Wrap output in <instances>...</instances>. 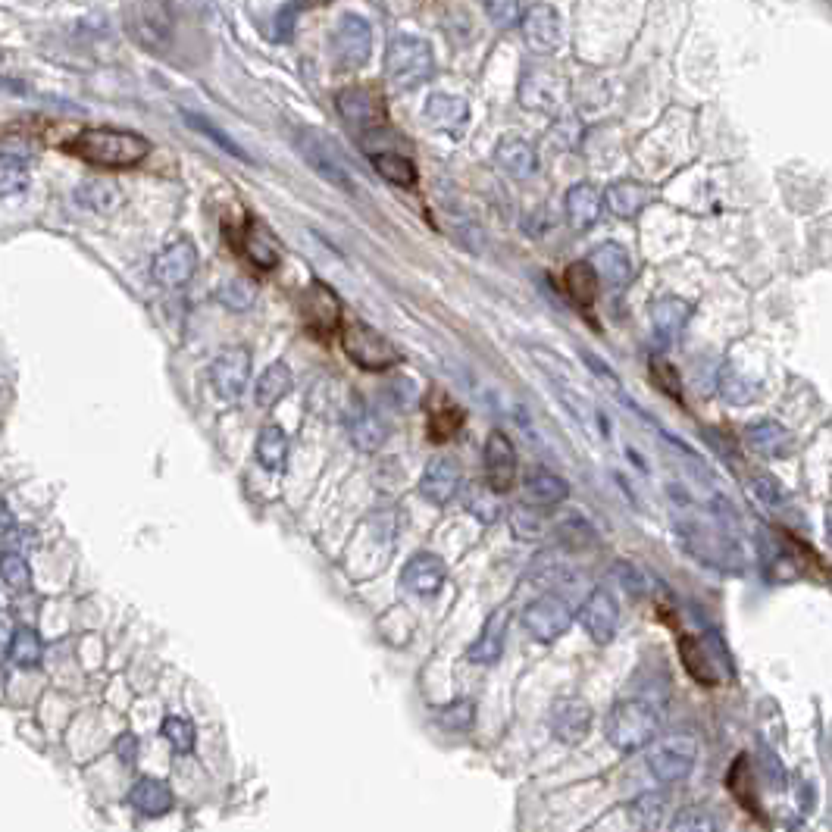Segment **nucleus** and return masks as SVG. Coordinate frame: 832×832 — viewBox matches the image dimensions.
<instances>
[{"label": "nucleus", "instance_id": "052dcab7", "mask_svg": "<svg viewBox=\"0 0 832 832\" xmlns=\"http://www.w3.org/2000/svg\"><path fill=\"white\" fill-rule=\"evenodd\" d=\"M116 757L126 767H132L138 761V736L135 732H122V736L116 739Z\"/></svg>", "mask_w": 832, "mask_h": 832}, {"label": "nucleus", "instance_id": "393cba45", "mask_svg": "<svg viewBox=\"0 0 832 832\" xmlns=\"http://www.w3.org/2000/svg\"><path fill=\"white\" fill-rule=\"evenodd\" d=\"M129 804L135 807V811L141 817H148V820H157V817H166L169 811L176 807V795L173 789L166 786L163 779L157 776H141L132 792H129Z\"/></svg>", "mask_w": 832, "mask_h": 832}, {"label": "nucleus", "instance_id": "a878e982", "mask_svg": "<svg viewBox=\"0 0 832 832\" xmlns=\"http://www.w3.org/2000/svg\"><path fill=\"white\" fill-rule=\"evenodd\" d=\"M601 207H604V191L592 182H579L567 191V219L579 232L592 229L598 223Z\"/></svg>", "mask_w": 832, "mask_h": 832}, {"label": "nucleus", "instance_id": "cd10ccee", "mask_svg": "<svg viewBox=\"0 0 832 832\" xmlns=\"http://www.w3.org/2000/svg\"><path fill=\"white\" fill-rule=\"evenodd\" d=\"M495 163L504 169V173L510 176V179H529V176H535V169H538V154H535V148L529 141H523V138H501L498 141V148H495Z\"/></svg>", "mask_w": 832, "mask_h": 832}, {"label": "nucleus", "instance_id": "7ed1b4c3", "mask_svg": "<svg viewBox=\"0 0 832 832\" xmlns=\"http://www.w3.org/2000/svg\"><path fill=\"white\" fill-rule=\"evenodd\" d=\"M657 729H660V717L648 701H620L614 711L607 714L604 723V736L607 742L614 745L617 751H639L645 745H651L657 739Z\"/></svg>", "mask_w": 832, "mask_h": 832}, {"label": "nucleus", "instance_id": "473e14b6", "mask_svg": "<svg viewBox=\"0 0 832 832\" xmlns=\"http://www.w3.org/2000/svg\"><path fill=\"white\" fill-rule=\"evenodd\" d=\"M426 119L432 122L435 129H445V132H457L463 129V122L470 119V104L463 101L457 94H432L426 101Z\"/></svg>", "mask_w": 832, "mask_h": 832}, {"label": "nucleus", "instance_id": "bf43d9fd", "mask_svg": "<svg viewBox=\"0 0 832 832\" xmlns=\"http://www.w3.org/2000/svg\"><path fill=\"white\" fill-rule=\"evenodd\" d=\"M554 391H557V395H560V401L567 404V410H570V413L576 416V420H579L582 426H589V423H592V416H598V410H595V407H589V404H585V401H582V398L576 395V391H570V388H564V385H557V382H554Z\"/></svg>", "mask_w": 832, "mask_h": 832}, {"label": "nucleus", "instance_id": "c03bdc74", "mask_svg": "<svg viewBox=\"0 0 832 832\" xmlns=\"http://www.w3.org/2000/svg\"><path fill=\"white\" fill-rule=\"evenodd\" d=\"M757 391H761V382L742 376L739 370H732V366H726L720 373V395L729 404H751L757 398Z\"/></svg>", "mask_w": 832, "mask_h": 832}, {"label": "nucleus", "instance_id": "20e7f679", "mask_svg": "<svg viewBox=\"0 0 832 832\" xmlns=\"http://www.w3.org/2000/svg\"><path fill=\"white\" fill-rule=\"evenodd\" d=\"M341 348L366 373H385L401 363L398 348L382 332H376L373 326H366L360 320H348L341 326Z\"/></svg>", "mask_w": 832, "mask_h": 832}, {"label": "nucleus", "instance_id": "6e6552de", "mask_svg": "<svg viewBox=\"0 0 832 832\" xmlns=\"http://www.w3.org/2000/svg\"><path fill=\"white\" fill-rule=\"evenodd\" d=\"M129 32L144 51H166L176 32V13L166 0H135L129 7Z\"/></svg>", "mask_w": 832, "mask_h": 832}, {"label": "nucleus", "instance_id": "f03ea898", "mask_svg": "<svg viewBox=\"0 0 832 832\" xmlns=\"http://www.w3.org/2000/svg\"><path fill=\"white\" fill-rule=\"evenodd\" d=\"M435 72V57L426 38L420 35H395L385 51V79L398 91L420 88Z\"/></svg>", "mask_w": 832, "mask_h": 832}, {"label": "nucleus", "instance_id": "58836bf2", "mask_svg": "<svg viewBox=\"0 0 832 832\" xmlns=\"http://www.w3.org/2000/svg\"><path fill=\"white\" fill-rule=\"evenodd\" d=\"M373 166H376V173L391 182V185H398V188H413L416 179H420V173H416V163L398 151H373Z\"/></svg>", "mask_w": 832, "mask_h": 832}, {"label": "nucleus", "instance_id": "c85d7f7f", "mask_svg": "<svg viewBox=\"0 0 832 832\" xmlns=\"http://www.w3.org/2000/svg\"><path fill=\"white\" fill-rule=\"evenodd\" d=\"M726 786H729L732 798H736L751 817L764 820V807H761V798H757V782H754V770H751V757L748 754H739L736 764L729 767Z\"/></svg>", "mask_w": 832, "mask_h": 832}, {"label": "nucleus", "instance_id": "69168bd1", "mask_svg": "<svg viewBox=\"0 0 832 832\" xmlns=\"http://www.w3.org/2000/svg\"><path fill=\"white\" fill-rule=\"evenodd\" d=\"M22 91H26V85H22L19 79L0 76V94H22Z\"/></svg>", "mask_w": 832, "mask_h": 832}, {"label": "nucleus", "instance_id": "864d4df0", "mask_svg": "<svg viewBox=\"0 0 832 832\" xmlns=\"http://www.w3.org/2000/svg\"><path fill=\"white\" fill-rule=\"evenodd\" d=\"M670 832H720V823L707 811H682L673 817Z\"/></svg>", "mask_w": 832, "mask_h": 832}, {"label": "nucleus", "instance_id": "0eeeda50", "mask_svg": "<svg viewBox=\"0 0 832 832\" xmlns=\"http://www.w3.org/2000/svg\"><path fill=\"white\" fill-rule=\"evenodd\" d=\"M329 51H332L335 69H341V72L360 69L373 54V26L357 13H345L332 29Z\"/></svg>", "mask_w": 832, "mask_h": 832}, {"label": "nucleus", "instance_id": "338daca9", "mask_svg": "<svg viewBox=\"0 0 832 832\" xmlns=\"http://www.w3.org/2000/svg\"><path fill=\"white\" fill-rule=\"evenodd\" d=\"M826 538H829V545H832V517L826 520Z\"/></svg>", "mask_w": 832, "mask_h": 832}, {"label": "nucleus", "instance_id": "6ab92c4d", "mask_svg": "<svg viewBox=\"0 0 832 832\" xmlns=\"http://www.w3.org/2000/svg\"><path fill=\"white\" fill-rule=\"evenodd\" d=\"M676 648H679L685 673H689L698 685H704V689L720 685L723 673H720L717 657L711 654V648H707L704 639H698V635H692V632H682V635H676Z\"/></svg>", "mask_w": 832, "mask_h": 832}, {"label": "nucleus", "instance_id": "aec40b11", "mask_svg": "<svg viewBox=\"0 0 832 832\" xmlns=\"http://www.w3.org/2000/svg\"><path fill=\"white\" fill-rule=\"evenodd\" d=\"M448 576V567H445V560L432 554V551H420V554H413L404 570H401V585L407 592L413 595H435L438 589H442V582Z\"/></svg>", "mask_w": 832, "mask_h": 832}, {"label": "nucleus", "instance_id": "423d86ee", "mask_svg": "<svg viewBox=\"0 0 832 832\" xmlns=\"http://www.w3.org/2000/svg\"><path fill=\"white\" fill-rule=\"evenodd\" d=\"M335 107H338L341 119H345L354 132H360V138L382 132L388 122L385 97L373 85H351L345 91H338Z\"/></svg>", "mask_w": 832, "mask_h": 832}, {"label": "nucleus", "instance_id": "c756f323", "mask_svg": "<svg viewBox=\"0 0 832 832\" xmlns=\"http://www.w3.org/2000/svg\"><path fill=\"white\" fill-rule=\"evenodd\" d=\"M604 198H607V207L614 210L617 216L632 219V216H639V213L651 204L654 191H651L645 182L623 179V182H614V185H610Z\"/></svg>", "mask_w": 832, "mask_h": 832}, {"label": "nucleus", "instance_id": "4d7b16f0", "mask_svg": "<svg viewBox=\"0 0 832 832\" xmlns=\"http://www.w3.org/2000/svg\"><path fill=\"white\" fill-rule=\"evenodd\" d=\"M473 717H476V711H473L470 701H454V704H448L445 711H442V723H445L448 729H454V732L470 729Z\"/></svg>", "mask_w": 832, "mask_h": 832}, {"label": "nucleus", "instance_id": "e2e57ef3", "mask_svg": "<svg viewBox=\"0 0 832 832\" xmlns=\"http://www.w3.org/2000/svg\"><path fill=\"white\" fill-rule=\"evenodd\" d=\"M10 645H13V629L4 617H0V660H4V654H10Z\"/></svg>", "mask_w": 832, "mask_h": 832}, {"label": "nucleus", "instance_id": "2f4dec72", "mask_svg": "<svg viewBox=\"0 0 832 832\" xmlns=\"http://www.w3.org/2000/svg\"><path fill=\"white\" fill-rule=\"evenodd\" d=\"M689 316H692V304L689 301H682V298H660L651 304V323H654V332L664 338V341H676L685 329V323H689Z\"/></svg>", "mask_w": 832, "mask_h": 832}, {"label": "nucleus", "instance_id": "37998d69", "mask_svg": "<svg viewBox=\"0 0 832 832\" xmlns=\"http://www.w3.org/2000/svg\"><path fill=\"white\" fill-rule=\"evenodd\" d=\"M182 119L188 122V126H191L194 132H201V135H207L210 141H216V144H219V151H226V154H229V157H235V160L251 163V157L238 148V141H235L232 135H226V132L219 129L216 122H210L207 116H201V113H191V110H182Z\"/></svg>", "mask_w": 832, "mask_h": 832}, {"label": "nucleus", "instance_id": "680f3d73", "mask_svg": "<svg viewBox=\"0 0 832 832\" xmlns=\"http://www.w3.org/2000/svg\"><path fill=\"white\" fill-rule=\"evenodd\" d=\"M513 532H517V538H542V526H538L535 520H523V513L517 510L513 513Z\"/></svg>", "mask_w": 832, "mask_h": 832}, {"label": "nucleus", "instance_id": "ea45409f", "mask_svg": "<svg viewBox=\"0 0 832 832\" xmlns=\"http://www.w3.org/2000/svg\"><path fill=\"white\" fill-rule=\"evenodd\" d=\"M13 664L22 670H38L44 660V642L35 626H16L13 629V645H10Z\"/></svg>", "mask_w": 832, "mask_h": 832}, {"label": "nucleus", "instance_id": "b1692460", "mask_svg": "<svg viewBox=\"0 0 832 832\" xmlns=\"http://www.w3.org/2000/svg\"><path fill=\"white\" fill-rule=\"evenodd\" d=\"M745 445L757 454V457H767V460H782L789 457L795 448V438L786 426H779L773 420H761V423H751L745 429Z\"/></svg>", "mask_w": 832, "mask_h": 832}, {"label": "nucleus", "instance_id": "f257e3e1", "mask_svg": "<svg viewBox=\"0 0 832 832\" xmlns=\"http://www.w3.org/2000/svg\"><path fill=\"white\" fill-rule=\"evenodd\" d=\"M69 148L94 166L126 169V166H135L151 154V141L144 135H138V132H129V129L97 126V129H82Z\"/></svg>", "mask_w": 832, "mask_h": 832}, {"label": "nucleus", "instance_id": "5fc2aeb1", "mask_svg": "<svg viewBox=\"0 0 832 832\" xmlns=\"http://www.w3.org/2000/svg\"><path fill=\"white\" fill-rule=\"evenodd\" d=\"M482 4H485L488 19H492L495 26H501V29L517 26V22L523 19V13H520V0H482Z\"/></svg>", "mask_w": 832, "mask_h": 832}, {"label": "nucleus", "instance_id": "09e8293b", "mask_svg": "<svg viewBox=\"0 0 832 832\" xmlns=\"http://www.w3.org/2000/svg\"><path fill=\"white\" fill-rule=\"evenodd\" d=\"M160 732H163V739L169 742V748L179 751V754H191L194 742H198V732H194L191 720H185V717H166Z\"/></svg>", "mask_w": 832, "mask_h": 832}, {"label": "nucleus", "instance_id": "bb28decb", "mask_svg": "<svg viewBox=\"0 0 832 832\" xmlns=\"http://www.w3.org/2000/svg\"><path fill=\"white\" fill-rule=\"evenodd\" d=\"M348 432H351V442L360 451H379L385 445V438H388L385 420L373 407H366V404H354L351 407V413H348Z\"/></svg>", "mask_w": 832, "mask_h": 832}, {"label": "nucleus", "instance_id": "4468645a", "mask_svg": "<svg viewBox=\"0 0 832 832\" xmlns=\"http://www.w3.org/2000/svg\"><path fill=\"white\" fill-rule=\"evenodd\" d=\"M523 35L529 51L538 57H551L560 51V41H564V26H560V13L551 4H532L526 10V16L520 19Z\"/></svg>", "mask_w": 832, "mask_h": 832}, {"label": "nucleus", "instance_id": "4be33fe9", "mask_svg": "<svg viewBox=\"0 0 832 832\" xmlns=\"http://www.w3.org/2000/svg\"><path fill=\"white\" fill-rule=\"evenodd\" d=\"M460 488V467L451 457H432L423 470L420 479V495L435 504V507H445Z\"/></svg>", "mask_w": 832, "mask_h": 832}, {"label": "nucleus", "instance_id": "412c9836", "mask_svg": "<svg viewBox=\"0 0 832 832\" xmlns=\"http://www.w3.org/2000/svg\"><path fill=\"white\" fill-rule=\"evenodd\" d=\"M507 626H510L507 607H498L488 614V620L482 623V632L476 635V642L467 648L470 664H498L504 654V645H507Z\"/></svg>", "mask_w": 832, "mask_h": 832}, {"label": "nucleus", "instance_id": "c9c22d12", "mask_svg": "<svg viewBox=\"0 0 832 832\" xmlns=\"http://www.w3.org/2000/svg\"><path fill=\"white\" fill-rule=\"evenodd\" d=\"M564 288H567V295L573 304L579 307H592L598 301V291H601V279L598 273L592 269L589 260H576L567 266V273H564Z\"/></svg>", "mask_w": 832, "mask_h": 832}, {"label": "nucleus", "instance_id": "72a5a7b5", "mask_svg": "<svg viewBox=\"0 0 832 832\" xmlns=\"http://www.w3.org/2000/svg\"><path fill=\"white\" fill-rule=\"evenodd\" d=\"M570 498V485L567 479H560L551 470H532L526 476V501L535 507H557Z\"/></svg>", "mask_w": 832, "mask_h": 832}, {"label": "nucleus", "instance_id": "39448f33", "mask_svg": "<svg viewBox=\"0 0 832 832\" xmlns=\"http://www.w3.org/2000/svg\"><path fill=\"white\" fill-rule=\"evenodd\" d=\"M298 154L304 157V163L313 169L316 176L326 179L329 185H335L338 191H348L354 194V176H351V169L348 163L341 160L338 148H335V141L320 132V129H298Z\"/></svg>", "mask_w": 832, "mask_h": 832}, {"label": "nucleus", "instance_id": "4c0bfd02", "mask_svg": "<svg viewBox=\"0 0 832 832\" xmlns=\"http://www.w3.org/2000/svg\"><path fill=\"white\" fill-rule=\"evenodd\" d=\"M288 391H291V370H288V363L276 360L260 373L257 385H254V398L260 407H276Z\"/></svg>", "mask_w": 832, "mask_h": 832}, {"label": "nucleus", "instance_id": "5701e85b", "mask_svg": "<svg viewBox=\"0 0 832 832\" xmlns=\"http://www.w3.org/2000/svg\"><path fill=\"white\" fill-rule=\"evenodd\" d=\"M589 263L598 273V279L607 282V285H614V288H626L632 282V276H635V266H632L629 251L623 248V244H617V241L598 244V248L592 251V257H589Z\"/></svg>", "mask_w": 832, "mask_h": 832}, {"label": "nucleus", "instance_id": "6e6d98bb", "mask_svg": "<svg viewBox=\"0 0 832 832\" xmlns=\"http://www.w3.org/2000/svg\"><path fill=\"white\" fill-rule=\"evenodd\" d=\"M614 570H617V576H620V582H623V589H626L629 595H648V592H651V579L645 576L642 567L629 564V560H617Z\"/></svg>", "mask_w": 832, "mask_h": 832}, {"label": "nucleus", "instance_id": "603ef678", "mask_svg": "<svg viewBox=\"0 0 832 832\" xmlns=\"http://www.w3.org/2000/svg\"><path fill=\"white\" fill-rule=\"evenodd\" d=\"M216 298L229 310H248L254 304V288L248 282H241V279H232V282H223L216 288Z\"/></svg>", "mask_w": 832, "mask_h": 832}, {"label": "nucleus", "instance_id": "a18cd8bd", "mask_svg": "<svg viewBox=\"0 0 832 832\" xmlns=\"http://www.w3.org/2000/svg\"><path fill=\"white\" fill-rule=\"evenodd\" d=\"M0 579H4L13 592H26L29 585H32V567H29V560L22 557L19 551H4L0 554Z\"/></svg>", "mask_w": 832, "mask_h": 832}, {"label": "nucleus", "instance_id": "2eb2a0df", "mask_svg": "<svg viewBox=\"0 0 832 832\" xmlns=\"http://www.w3.org/2000/svg\"><path fill=\"white\" fill-rule=\"evenodd\" d=\"M301 313H304V323L313 335L329 338L338 326H341V301L335 291L326 282H310L304 291V301H301Z\"/></svg>", "mask_w": 832, "mask_h": 832}, {"label": "nucleus", "instance_id": "ddd939ff", "mask_svg": "<svg viewBox=\"0 0 832 832\" xmlns=\"http://www.w3.org/2000/svg\"><path fill=\"white\" fill-rule=\"evenodd\" d=\"M570 85L564 76H557L554 69H526V76L520 82V101L529 110L538 113H554L560 104L567 101Z\"/></svg>", "mask_w": 832, "mask_h": 832}, {"label": "nucleus", "instance_id": "1a4fd4ad", "mask_svg": "<svg viewBox=\"0 0 832 832\" xmlns=\"http://www.w3.org/2000/svg\"><path fill=\"white\" fill-rule=\"evenodd\" d=\"M573 626V607L567 598L557 592H545L523 610V629L535 642H557L560 635H567Z\"/></svg>", "mask_w": 832, "mask_h": 832}, {"label": "nucleus", "instance_id": "f704fd0d", "mask_svg": "<svg viewBox=\"0 0 832 832\" xmlns=\"http://www.w3.org/2000/svg\"><path fill=\"white\" fill-rule=\"evenodd\" d=\"M257 463L266 473H282L285 463H288V435L282 426L276 423H266L257 435V445H254Z\"/></svg>", "mask_w": 832, "mask_h": 832}, {"label": "nucleus", "instance_id": "de8ad7c7", "mask_svg": "<svg viewBox=\"0 0 832 832\" xmlns=\"http://www.w3.org/2000/svg\"><path fill=\"white\" fill-rule=\"evenodd\" d=\"M648 370H651V379H654V385L664 391L667 398H673V401H682V376H679V370L676 366L667 360V357H651L648 360Z\"/></svg>", "mask_w": 832, "mask_h": 832}, {"label": "nucleus", "instance_id": "79ce46f5", "mask_svg": "<svg viewBox=\"0 0 832 832\" xmlns=\"http://www.w3.org/2000/svg\"><path fill=\"white\" fill-rule=\"evenodd\" d=\"M244 254H248V260L257 266V269H273L279 263V251H276V241L273 235H269L263 226H251L248 232H244Z\"/></svg>", "mask_w": 832, "mask_h": 832}, {"label": "nucleus", "instance_id": "a19ab883", "mask_svg": "<svg viewBox=\"0 0 832 832\" xmlns=\"http://www.w3.org/2000/svg\"><path fill=\"white\" fill-rule=\"evenodd\" d=\"M463 426V410L448 401L445 395H438V401L429 407V438L432 442H448Z\"/></svg>", "mask_w": 832, "mask_h": 832}, {"label": "nucleus", "instance_id": "8fccbe9b", "mask_svg": "<svg viewBox=\"0 0 832 832\" xmlns=\"http://www.w3.org/2000/svg\"><path fill=\"white\" fill-rule=\"evenodd\" d=\"M495 495L498 492H492V488H473V492L467 495V510L479 523H495L501 517V504H498Z\"/></svg>", "mask_w": 832, "mask_h": 832}, {"label": "nucleus", "instance_id": "49530a36", "mask_svg": "<svg viewBox=\"0 0 832 832\" xmlns=\"http://www.w3.org/2000/svg\"><path fill=\"white\" fill-rule=\"evenodd\" d=\"M29 185V169L19 157L13 154H0V198H10V194L26 191Z\"/></svg>", "mask_w": 832, "mask_h": 832}, {"label": "nucleus", "instance_id": "a211bd4d", "mask_svg": "<svg viewBox=\"0 0 832 832\" xmlns=\"http://www.w3.org/2000/svg\"><path fill=\"white\" fill-rule=\"evenodd\" d=\"M579 620H582V629L589 632L592 642L607 645V642H614V635H617L620 607L607 589H595L589 598H585V604L579 610Z\"/></svg>", "mask_w": 832, "mask_h": 832}, {"label": "nucleus", "instance_id": "f3484780", "mask_svg": "<svg viewBox=\"0 0 832 832\" xmlns=\"http://www.w3.org/2000/svg\"><path fill=\"white\" fill-rule=\"evenodd\" d=\"M551 732L560 739V742H567V745H579L585 742V736L592 732V723H595V714H592V707L589 701H582V698H557L551 704Z\"/></svg>", "mask_w": 832, "mask_h": 832}, {"label": "nucleus", "instance_id": "e433bc0d", "mask_svg": "<svg viewBox=\"0 0 832 832\" xmlns=\"http://www.w3.org/2000/svg\"><path fill=\"white\" fill-rule=\"evenodd\" d=\"M667 814H670V798L660 792H645L629 807V817L639 826V832H660L667 823Z\"/></svg>", "mask_w": 832, "mask_h": 832}, {"label": "nucleus", "instance_id": "7c9ffc66", "mask_svg": "<svg viewBox=\"0 0 832 832\" xmlns=\"http://www.w3.org/2000/svg\"><path fill=\"white\" fill-rule=\"evenodd\" d=\"M76 201L82 207H88L91 213L110 216L122 207V188L116 182L104 179V176H91L76 188Z\"/></svg>", "mask_w": 832, "mask_h": 832}, {"label": "nucleus", "instance_id": "9d476101", "mask_svg": "<svg viewBox=\"0 0 832 832\" xmlns=\"http://www.w3.org/2000/svg\"><path fill=\"white\" fill-rule=\"evenodd\" d=\"M698 761V742L692 736H667L648 751V770L657 782L689 779Z\"/></svg>", "mask_w": 832, "mask_h": 832}, {"label": "nucleus", "instance_id": "f8f14e48", "mask_svg": "<svg viewBox=\"0 0 832 832\" xmlns=\"http://www.w3.org/2000/svg\"><path fill=\"white\" fill-rule=\"evenodd\" d=\"M248 376H251V351L241 345L219 351L216 360L210 363L213 391L223 401H238L244 395V388H248Z\"/></svg>", "mask_w": 832, "mask_h": 832}, {"label": "nucleus", "instance_id": "9b49d317", "mask_svg": "<svg viewBox=\"0 0 832 832\" xmlns=\"http://www.w3.org/2000/svg\"><path fill=\"white\" fill-rule=\"evenodd\" d=\"M194 273H198V248L191 244V238H173L166 241L163 248L157 251L154 263H151V276L157 285L163 288H185Z\"/></svg>", "mask_w": 832, "mask_h": 832}, {"label": "nucleus", "instance_id": "dca6fc26", "mask_svg": "<svg viewBox=\"0 0 832 832\" xmlns=\"http://www.w3.org/2000/svg\"><path fill=\"white\" fill-rule=\"evenodd\" d=\"M517 467H520V460H517V448H513V442L504 435V432H492L485 438V482L492 492H510L513 482H517Z\"/></svg>", "mask_w": 832, "mask_h": 832}, {"label": "nucleus", "instance_id": "774afa93", "mask_svg": "<svg viewBox=\"0 0 832 832\" xmlns=\"http://www.w3.org/2000/svg\"><path fill=\"white\" fill-rule=\"evenodd\" d=\"M4 682H7V673H4V667H0V689H4Z\"/></svg>", "mask_w": 832, "mask_h": 832}, {"label": "nucleus", "instance_id": "13d9d810", "mask_svg": "<svg viewBox=\"0 0 832 832\" xmlns=\"http://www.w3.org/2000/svg\"><path fill=\"white\" fill-rule=\"evenodd\" d=\"M579 357H582L585 363H589V370H592V373H595V376H598V379H601V382H604V385H607L610 391H614L617 398H623V401H626V395H623V385H620L617 373L610 370V366H607L604 360H598V357H595L592 351H579ZM626 404H629V401H626Z\"/></svg>", "mask_w": 832, "mask_h": 832}, {"label": "nucleus", "instance_id": "3c124183", "mask_svg": "<svg viewBox=\"0 0 832 832\" xmlns=\"http://www.w3.org/2000/svg\"><path fill=\"white\" fill-rule=\"evenodd\" d=\"M751 495L761 501L764 507H770V510H779L782 504H786V492H782V485L776 482V476H770V473H757L751 482Z\"/></svg>", "mask_w": 832, "mask_h": 832}, {"label": "nucleus", "instance_id": "0e129e2a", "mask_svg": "<svg viewBox=\"0 0 832 832\" xmlns=\"http://www.w3.org/2000/svg\"><path fill=\"white\" fill-rule=\"evenodd\" d=\"M13 529H16V520H13L10 507L4 504V498H0V535H10Z\"/></svg>", "mask_w": 832, "mask_h": 832}]
</instances>
